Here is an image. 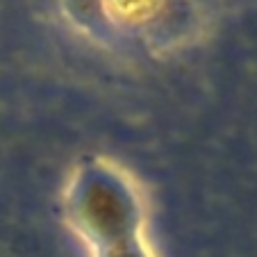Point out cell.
Returning a JSON list of instances; mask_svg holds the SVG:
<instances>
[{
  "instance_id": "1",
  "label": "cell",
  "mask_w": 257,
  "mask_h": 257,
  "mask_svg": "<svg viewBox=\"0 0 257 257\" xmlns=\"http://www.w3.org/2000/svg\"><path fill=\"white\" fill-rule=\"evenodd\" d=\"M66 216L91 257H155L135 185L102 160L80 164L66 189Z\"/></svg>"
}]
</instances>
